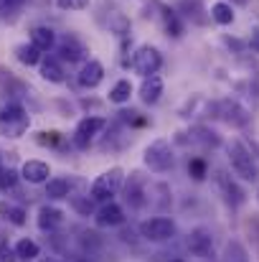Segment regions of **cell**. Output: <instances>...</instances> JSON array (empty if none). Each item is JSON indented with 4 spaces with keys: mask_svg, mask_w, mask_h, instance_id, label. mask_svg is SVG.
<instances>
[{
    "mask_svg": "<svg viewBox=\"0 0 259 262\" xmlns=\"http://www.w3.org/2000/svg\"><path fill=\"white\" fill-rule=\"evenodd\" d=\"M79 262H86V260H79Z\"/></svg>",
    "mask_w": 259,
    "mask_h": 262,
    "instance_id": "42",
    "label": "cell"
},
{
    "mask_svg": "<svg viewBox=\"0 0 259 262\" xmlns=\"http://www.w3.org/2000/svg\"><path fill=\"white\" fill-rule=\"evenodd\" d=\"M257 201H259V191H257Z\"/></svg>",
    "mask_w": 259,
    "mask_h": 262,
    "instance_id": "41",
    "label": "cell"
},
{
    "mask_svg": "<svg viewBox=\"0 0 259 262\" xmlns=\"http://www.w3.org/2000/svg\"><path fill=\"white\" fill-rule=\"evenodd\" d=\"M41 56H43V51L36 49L33 43H18V46H15V59H18L23 67H36V64H41Z\"/></svg>",
    "mask_w": 259,
    "mask_h": 262,
    "instance_id": "20",
    "label": "cell"
},
{
    "mask_svg": "<svg viewBox=\"0 0 259 262\" xmlns=\"http://www.w3.org/2000/svg\"><path fill=\"white\" fill-rule=\"evenodd\" d=\"M38 229H43V232H56L61 224H64V211L61 209H56V206H41L38 209Z\"/></svg>",
    "mask_w": 259,
    "mask_h": 262,
    "instance_id": "13",
    "label": "cell"
},
{
    "mask_svg": "<svg viewBox=\"0 0 259 262\" xmlns=\"http://www.w3.org/2000/svg\"><path fill=\"white\" fill-rule=\"evenodd\" d=\"M97 224L99 227H120V224H125V211H122V206L120 204H104L99 211H97Z\"/></svg>",
    "mask_w": 259,
    "mask_h": 262,
    "instance_id": "15",
    "label": "cell"
},
{
    "mask_svg": "<svg viewBox=\"0 0 259 262\" xmlns=\"http://www.w3.org/2000/svg\"><path fill=\"white\" fill-rule=\"evenodd\" d=\"M43 262H56V260H43Z\"/></svg>",
    "mask_w": 259,
    "mask_h": 262,
    "instance_id": "40",
    "label": "cell"
},
{
    "mask_svg": "<svg viewBox=\"0 0 259 262\" xmlns=\"http://www.w3.org/2000/svg\"><path fill=\"white\" fill-rule=\"evenodd\" d=\"M231 3H237V5H247L249 0H231Z\"/></svg>",
    "mask_w": 259,
    "mask_h": 262,
    "instance_id": "38",
    "label": "cell"
},
{
    "mask_svg": "<svg viewBox=\"0 0 259 262\" xmlns=\"http://www.w3.org/2000/svg\"><path fill=\"white\" fill-rule=\"evenodd\" d=\"M72 206H74L82 216H89V214L94 211V199H89V196H84V199H82V196H74V199H72Z\"/></svg>",
    "mask_w": 259,
    "mask_h": 262,
    "instance_id": "30",
    "label": "cell"
},
{
    "mask_svg": "<svg viewBox=\"0 0 259 262\" xmlns=\"http://www.w3.org/2000/svg\"><path fill=\"white\" fill-rule=\"evenodd\" d=\"M23 3H26V0H0V18L13 15L15 10H20V8H23Z\"/></svg>",
    "mask_w": 259,
    "mask_h": 262,
    "instance_id": "33",
    "label": "cell"
},
{
    "mask_svg": "<svg viewBox=\"0 0 259 262\" xmlns=\"http://www.w3.org/2000/svg\"><path fill=\"white\" fill-rule=\"evenodd\" d=\"M171 262H185V260H180V257H175V260H171Z\"/></svg>",
    "mask_w": 259,
    "mask_h": 262,
    "instance_id": "39",
    "label": "cell"
},
{
    "mask_svg": "<svg viewBox=\"0 0 259 262\" xmlns=\"http://www.w3.org/2000/svg\"><path fill=\"white\" fill-rule=\"evenodd\" d=\"M72 193V183L66 178H49L46 181V196L59 201V199H69Z\"/></svg>",
    "mask_w": 259,
    "mask_h": 262,
    "instance_id": "22",
    "label": "cell"
},
{
    "mask_svg": "<svg viewBox=\"0 0 259 262\" xmlns=\"http://www.w3.org/2000/svg\"><path fill=\"white\" fill-rule=\"evenodd\" d=\"M125 201L132 206V209H143L148 204V188H145V178L140 173L130 176V183L125 188Z\"/></svg>",
    "mask_w": 259,
    "mask_h": 262,
    "instance_id": "9",
    "label": "cell"
},
{
    "mask_svg": "<svg viewBox=\"0 0 259 262\" xmlns=\"http://www.w3.org/2000/svg\"><path fill=\"white\" fill-rule=\"evenodd\" d=\"M41 77L51 84H61L64 82V69L56 59H41Z\"/></svg>",
    "mask_w": 259,
    "mask_h": 262,
    "instance_id": "21",
    "label": "cell"
},
{
    "mask_svg": "<svg viewBox=\"0 0 259 262\" xmlns=\"http://www.w3.org/2000/svg\"><path fill=\"white\" fill-rule=\"evenodd\" d=\"M59 54H61V59L64 61H69V64H74V61H79V59H84V46L74 38V36H66V38H61V43H59Z\"/></svg>",
    "mask_w": 259,
    "mask_h": 262,
    "instance_id": "19",
    "label": "cell"
},
{
    "mask_svg": "<svg viewBox=\"0 0 259 262\" xmlns=\"http://www.w3.org/2000/svg\"><path fill=\"white\" fill-rule=\"evenodd\" d=\"M160 20H163V28H166V33H168V36H173V38H180V36H183L185 26H183L180 15H178L173 8L160 5Z\"/></svg>",
    "mask_w": 259,
    "mask_h": 262,
    "instance_id": "18",
    "label": "cell"
},
{
    "mask_svg": "<svg viewBox=\"0 0 259 262\" xmlns=\"http://www.w3.org/2000/svg\"><path fill=\"white\" fill-rule=\"evenodd\" d=\"M79 84L84 89H97L102 82H104V67L97 61V59H89L84 67L79 69Z\"/></svg>",
    "mask_w": 259,
    "mask_h": 262,
    "instance_id": "10",
    "label": "cell"
},
{
    "mask_svg": "<svg viewBox=\"0 0 259 262\" xmlns=\"http://www.w3.org/2000/svg\"><path fill=\"white\" fill-rule=\"evenodd\" d=\"M185 245H188V252L196 255V257H201V260L214 257V234H211V229H206V227L191 229Z\"/></svg>",
    "mask_w": 259,
    "mask_h": 262,
    "instance_id": "8",
    "label": "cell"
},
{
    "mask_svg": "<svg viewBox=\"0 0 259 262\" xmlns=\"http://www.w3.org/2000/svg\"><path fill=\"white\" fill-rule=\"evenodd\" d=\"M130 67H132V72H135V74H140V77L158 74V69L163 67V54H160L155 46L145 43V46H140V49L132 54Z\"/></svg>",
    "mask_w": 259,
    "mask_h": 262,
    "instance_id": "5",
    "label": "cell"
},
{
    "mask_svg": "<svg viewBox=\"0 0 259 262\" xmlns=\"http://www.w3.org/2000/svg\"><path fill=\"white\" fill-rule=\"evenodd\" d=\"M41 145H56L59 140H61V135L56 133V130H51V133H38V138H36Z\"/></svg>",
    "mask_w": 259,
    "mask_h": 262,
    "instance_id": "36",
    "label": "cell"
},
{
    "mask_svg": "<svg viewBox=\"0 0 259 262\" xmlns=\"http://www.w3.org/2000/svg\"><path fill=\"white\" fill-rule=\"evenodd\" d=\"M163 97V79L158 74H150V77H143V84H140V99L145 104H158Z\"/></svg>",
    "mask_w": 259,
    "mask_h": 262,
    "instance_id": "12",
    "label": "cell"
},
{
    "mask_svg": "<svg viewBox=\"0 0 259 262\" xmlns=\"http://www.w3.org/2000/svg\"><path fill=\"white\" fill-rule=\"evenodd\" d=\"M15 183H18V173H15L13 168H0V188H3V191L15 188Z\"/></svg>",
    "mask_w": 259,
    "mask_h": 262,
    "instance_id": "31",
    "label": "cell"
},
{
    "mask_svg": "<svg viewBox=\"0 0 259 262\" xmlns=\"http://www.w3.org/2000/svg\"><path fill=\"white\" fill-rule=\"evenodd\" d=\"M15 255H18V260H26V262H33L38 255H41V247L33 242V239H20L18 245H15Z\"/></svg>",
    "mask_w": 259,
    "mask_h": 262,
    "instance_id": "25",
    "label": "cell"
},
{
    "mask_svg": "<svg viewBox=\"0 0 259 262\" xmlns=\"http://www.w3.org/2000/svg\"><path fill=\"white\" fill-rule=\"evenodd\" d=\"M31 43L46 54V51H51L56 46V33L49 26H33L31 28Z\"/></svg>",
    "mask_w": 259,
    "mask_h": 262,
    "instance_id": "17",
    "label": "cell"
},
{
    "mask_svg": "<svg viewBox=\"0 0 259 262\" xmlns=\"http://www.w3.org/2000/svg\"><path fill=\"white\" fill-rule=\"evenodd\" d=\"M56 5L61 10H84L89 5V0H56Z\"/></svg>",
    "mask_w": 259,
    "mask_h": 262,
    "instance_id": "34",
    "label": "cell"
},
{
    "mask_svg": "<svg viewBox=\"0 0 259 262\" xmlns=\"http://www.w3.org/2000/svg\"><path fill=\"white\" fill-rule=\"evenodd\" d=\"M216 183H219V188H221V193H224V199H226L229 206H242L244 204V191L226 173H216Z\"/></svg>",
    "mask_w": 259,
    "mask_h": 262,
    "instance_id": "14",
    "label": "cell"
},
{
    "mask_svg": "<svg viewBox=\"0 0 259 262\" xmlns=\"http://www.w3.org/2000/svg\"><path fill=\"white\" fill-rule=\"evenodd\" d=\"M107 127V120L104 117H99V115H89V117H84V120H79V125H77V130H74V145L77 148H89V143L102 133Z\"/></svg>",
    "mask_w": 259,
    "mask_h": 262,
    "instance_id": "7",
    "label": "cell"
},
{
    "mask_svg": "<svg viewBox=\"0 0 259 262\" xmlns=\"http://www.w3.org/2000/svg\"><path fill=\"white\" fill-rule=\"evenodd\" d=\"M130 97H132L130 79H120L114 87L109 89V102H112V104H125V102H130Z\"/></svg>",
    "mask_w": 259,
    "mask_h": 262,
    "instance_id": "24",
    "label": "cell"
},
{
    "mask_svg": "<svg viewBox=\"0 0 259 262\" xmlns=\"http://www.w3.org/2000/svg\"><path fill=\"white\" fill-rule=\"evenodd\" d=\"M0 211L5 214V219L10 222V224H15V227H23L26 224V209L23 206H13V204H0Z\"/></svg>",
    "mask_w": 259,
    "mask_h": 262,
    "instance_id": "26",
    "label": "cell"
},
{
    "mask_svg": "<svg viewBox=\"0 0 259 262\" xmlns=\"http://www.w3.org/2000/svg\"><path fill=\"white\" fill-rule=\"evenodd\" d=\"M0 168H3V163H0Z\"/></svg>",
    "mask_w": 259,
    "mask_h": 262,
    "instance_id": "43",
    "label": "cell"
},
{
    "mask_svg": "<svg viewBox=\"0 0 259 262\" xmlns=\"http://www.w3.org/2000/svg\"><path fill=\"white\" fill-rule=\"evenodd\" d=\"M122 183H125V171L120 166H114V168H109V171H104L102 176L94 178V183L89 188V196L94 201H109L122 188Z\"/></svg>",
    "mask_w": 259,
    "mask_h": 262,
    "instance_id": "2",
    "label": "cell"
},
{
    "mask_svg": "<svg viewBox=\"0 0 259 262\" xmlns=\"http://www.w3.org/2000/svg\"><path fill=\"white\" fill-rule=\"evenodd\" d=\"M51 176V166L43 161H26L20 168V178L28 183H46Z\"/></svg>",
    "mask_w": 259,
    "mask_h": 262,
    "instance_id": "11",
    "label": "cell"
},
{
    "mask_svg": "<svg viewBox=\"0 0 259 262\" xmlns=\"http://www.w3.org/2000/svg\"><path fill=\"white\" fill-rule=\"evenodd\" d=\"M219 262H249V260H247V250L239 242H229L224 247V255H221Z\"/></svg>",
    "mask_w": 259,
    "mask_h": 262,
    "instance_id": "27",
    "label": "cell"
},
{
    "mask_svg": "<svg viewBox=\"0 0 259 262\" xmlns=\"http://www.w3.org/2000/svg\"><path fill=\"white\" fill-rule=\"evenodd\" d=\"M188 173H191L193 181H203V178H206V161L193 158V161L188 163Z\"/></svg>",
    "mask_w": 259,
    "mask_h": 262,
    "instance_id": "32",
    "label": "cell"
},
{
    "mask_svg": "<svg viewBox=\"0 0 259 262\" xmlns=\"http://www.w3.org/2000/svg\"><path fill=\"white\" fill-rule=\"evenodd\" d=\"M18 255H15V247H10L8 242H0V262H15Z\"/></svg>",
    "mask_w": 259,
    "mask_h": 262,
    "instance_id": "35",
    "label": "cell"
},
{
    "mask_svg": "<svg viewBox=\"0 0 259 262\" xmlns=\"http://www.w3.org/2000/svg\"><path fill=\"white\" fill-rule=\"evenodd\" d=\"M221 117L231 125V127H244L249 122V115L247 110L239 104V102H224L221 104Z\"/></svg>",
    "mask_w": 259,
    "mask_h": 262,
    "instance_id": "16",
    "label": "cell"
},
{
    "mask_svg": "<svg viewBox=\"0 0 259 262\" xmlns=\"http://www.w3.org/2000/svg\"><path fill=\"white\" fill-rule=\"evenodd\" d=\"M145 166L153 171V173H166L173 168V150H171V143L166 138H158L153 140L148 148H145V156H143Z\"/></svg>",
    "mask_w": 259,
    "mask_h": 262,
    "instance_id": "4",
    "label": "cell"
},
{
    "mask_svg": "<svg viewBox=\"0 0 259 262\" xmlns=\"http://www.w3.org/2000/svg\"><path fill=\"white\" fill-rule=\"evenodd\" d=\"M252 46H254V49H259V28H254V31H252Z\"/></svg>",
    "mask_w": 259,
    "mask_h": 262,
    "instance_id": "37",
    "label": "cell"
},
{
    "mask_svg": "<svg viewBox=\"0 0 259 262\" xmlns=\"http://www.w3.org/2000/svg\"><path fill=\"white\" fill-rule=\"evenodd\" d=\"M193 140H198V143H203V145H219L216 133L208 130V127H196V130H193Z\"/></svg>",
    "mask_w": 259,
    "mask_h": 262,
    "instance_id": "29",
    "label": "cell"
},
{
    "mask_svg": "<svg viewBox=\"0 0 259 262\" xmlns=\"http://www.w3.org/2000/svg\"><path fill=\"white\" fill-rule=\"evenodd\" d=\"M229 163H231V171L239 176L242 181H254L257 178L254 156L244 148V143H239V140H231L229 143Z\"/></svg>",
    "mask_w": 259,
    "mask_h": 262,
    "instance_id": "3",
    "label": "cell"
},
{
    "mask_svg": "<svg viewBox=\"0 0 259 262\" xmlns=\"http://www.w3.org/2000/svg\"><path fill=\"white\" fill-rule=\"evenodd\" d=\"M140 234L148 242H168L175 237V222L168 216H153L140 224Z\"/></svg>",
    "mask_w": 259,
    "mask_h": 262,
    "instance_id": "6",
    "label": "cell"
},
{
    "mask_svg": "<svg viewBox=\"0 0 259 262\" xmlns=\"http://www.w3.org/2000/svg\"><path fill=\"white\" fill-rule=\"evenodd\" d=\"M178 8H180V10H185V15H188V18H193V23H206V18H203V15H198V13H201V3H198V0H183Z\"/></svg>",
    "mask_w": 259,
    "mask_h": 262,
    "instance_id": "28",
    "label": "cell"
},
{
    "mask_svg": "<svg viewBox=\"0 0 259 262\" xmlns=\"http://www.w3.org/2000/svg\"><path fill=\"white\" fill-rule=\"evenodd\" d=\"M211 18H214L219 26H231V23H234V8H231V3H226V0L214 3V5H211Z\"/></svg>",
    "mask_w": 259,
    "mask_h": 262,
    "instance_id": "23",
    "label": "cell"
},
{
    "mask_svg": "<svg viewBox=\"0 0 259 262\" xmlns=\"http://www.w3.org/2000/svg\"><path fill=\"white\" fill-rule=\"evenodd\" d=\"M31 127V115L26 112L23 104L18 102H8L3 110H0V135L3 138H23Z\"/></svg>",
    "mask_w": 259,
    "mask_h": 262,
    "instance_id": "1",
    "label": "cell"
}]
</instances>
